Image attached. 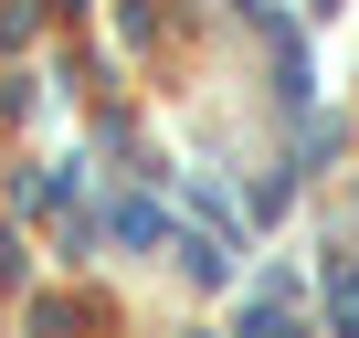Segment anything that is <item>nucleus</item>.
<instances>
[{"mask_svg": "<svg viewBox=\"0 0 359 338\" xmlns=\"http://www.w3.org/2000/svg\"><path fill=\"white\" fill-rule=\"evenodd\" d=\"M327 317H338V338H359V264H348V275L327 285Z\"/></svg>", "mask_w": 359, "mask_h": 338, "instance_id": "f257e3e1", "label": "nucleus"}, {"mask_svg": "<svg viewBox=\"0 0 359 338\" xmlns=\"http://www.w3.org/2000/svg\"><path fill=\"white\" fill-rule=\"evenodd\" d=\"M243 338H296V327H285V317H254V327H243Z\"/></svg>", "mask_w": 359, "mask_h": 338, "instance_id": "f03ea898", "label": "nucleus"}]
</instances>
